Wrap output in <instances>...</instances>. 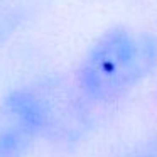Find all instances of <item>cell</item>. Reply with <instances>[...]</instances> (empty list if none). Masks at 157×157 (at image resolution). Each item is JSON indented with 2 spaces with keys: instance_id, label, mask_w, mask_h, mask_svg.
<instances>
[{
  "instance_id": "1",
  "label": "cell",
  "mask_w": 157,
  "mask_h": 157,
  "mask_svg": "<svg viewBox=\"0 0 157 157\" xmlns=\"http://www.w3.org/2000/svg\"><path fill=\"white\" fill-rule=\"evenodd\" d=\"M157 66V39L127 25L98 36L75 71L79 98L90 105H108L142 85Z\"/></svg>"
},
{
  "instance_id": "2",
  "label": "cell",
  "mask_w": 157,
  "mask_h": 157,
  "mask_svg": "<svg viewBox=\"0 0 157 157\" xmlns=\"http://www.w3.org/2000/svg\"><path fill=\"white\" fill-rule=\"evenodd\" d=\"M52 122V108L42 91L19 86L0 98V157H31Z\"/></svg>"
},
{
  "instance_id": "3",
  "label": "cell",
  "mask_w": 157,
  "mask_h": 157,
  "mask_svg": "<svg viewBox=\"0 0 157 157\" xmlns=\"http://www.w3.org/2000/svg\"><path fill=\"white\" fill-rule=\"evenodd\" d=\"M128 157H157V133L149 140H144L140 145H137Z\"/></svg>"
},
{
  "instance_id": "4",
  "label": "cell",
  "mask_w": 157,
  "mask_h": 157,
  "mask_svg": "<svg viewBox=\"0 0 157 157\" xmlns=\"http://www.w3.org/2000/svg\"><path fill=\"white\" fill-rule=\"evenodd\" d=\"M9 22H10V19H9L7 15H2V17H0V36H2V32L9 31Z\"/></svg>"
}]
</instances>
